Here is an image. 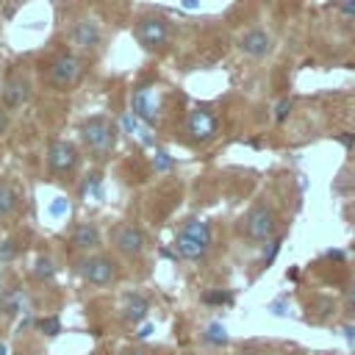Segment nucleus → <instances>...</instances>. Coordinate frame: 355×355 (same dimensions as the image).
Instances as JSON below:
<instances>
[{"label":"nucleus","instance_id":"ddd939ff","mask_svg":"<svg viewBox=\"0 0 355 355\" xmlns=\"http://www.w3.org/2000/svg\"><path fill=\"white\" fill-rule=\"evenodd\" d=\"M178 233H180V236H186V239H191V241H197V244H202V247H211V239H214L211 225H208L205 219H197V216L186 219V222L180 225V230H178Z\"/></svg>","mask_w":355,"mask_h":355},{"label":"nucleus","instance_id":"39448f33","mask_svg":"<svg viewBox=\"0 0 355 355\" xmlns=\"http://www.w3.org/2000/svg\"><path fill=\"white\" fill-rule=\"evenodd\" d=\"M78 272H80V277H83L89 286H97V288L111 286V283L116 280V275H119L116 261L108 258V255H89V258H83V261L78 263Z\"/></svg>","mask_w":355,"mask_h":355},{"label":"nucleus","instance_id":"7c9ffc66","mask_svg":"<svg viewBox=\"0 0 355 355\" xmlns=\"http://www.w3.org/2000/svg\"><path fill=\"white\" fill-rule=\"evenodd\" d=\"M338 6H341L347 14H355V0H338Z\"/></svg>","mask_w":355,"mask_h":355},{"label":"nucleus","instance_id":"72a5a7b5","mask_svg":"<svg viewBox=\"0 0 355 355\" xmlns=\"http://www.w3.org/2000/svg\"><path fill=\"white\" fill-rule=\"evenodd\" d=\"M344 333H347L349 341H355V324H344Z\"/></svg>","mask_w":355,"mask_h":355},{"label":"nucleus","instance_id":"a878e982","mask_svg":"<svg viewBox=\"0 0 355 355\" xmlns=\"http://www.w3.org/2000/svg\"><path fill=\"white\" fill-rule=\"evenodd\" d=\"M288 114H291V100H280V103H277V114H275V119L283 122Z\"/></svg>","mask_w":355,"mask_h":355},{"label":"nucleus","instance_id":"1a4fd4ad","mask_svg":"<svg viewBox=\"0 0 355 355\" xmlns=\"http://www.w3.org/2000/svg\"><path fill=\"white\" fill-rule=\"evenodd\" d=\"M80 75H83V61L78 55H72V53L58 55L55 64H53V69H50V80L58 89H69Z\"/></svg>","mask_w":355,"mask_h":355},{"label":"nucleus","instance_id":"2eb2a0df","mask_svg":"<svg viewBox=\"0 0 355 355\" xmlns=\"http://www.w3.org/2000/svg\"><path fill=\"white\" fill-rule=\"evenodd\" d=\"M72 244L78 250H94V247H100V230H97V225L94 222H80L75 227V233H72Z\"/></svg>","mask_w":355,"mask_h":355},{"label":"nucleus","instance_id":"9b49d317","mask_svg":"<svg viewBox=\"0 0 355 355\" xmlns=\"http://www.w3.org/2000/svg\"><path fill=\"white\" fill-rule=\"evenodd\" d=\"M78 164V150L69 141H53L47 150V166L53 172H69Z\"/></svg>","mask_w":355,"mask_h":355},{"label":"nucleus","instance_id":"bb28decb","mask_svg":"<svg viewBox=\"0 0 355 355\" xmlns=\"http://www.w3.org/2000/svg\"><path fill=\"white\" fill-rule=\"evenodd\" d=\"M67 208H69V205H67V200H64V197H55V202L50 205V214H53V216H64V214H67Z\"/></svg>","mask_w":355,"mask_h":355},{"label":"nucleus","instance_id":"f8f14e48","mask_svg":"<svg viewBox=\"0 0 355 355\" xmlns=\"http://www.w3.org/2000/svg\"><path fill=\"white\" fill-rule=\"evenodd\" d=\"M147 311H150V302L144 294L133 291V294H125V302H122V319L130 322V324H139L147 319Z\"/></svg>","mask_w":355,"mask_h":355},{"label":"nucleus","instance_id":"f3484780","mask_svg":"<svg viewBox=\"0 0 355 355\" xmlns=\"http://www.w3.org/2000/svg\"><path fill=\"white\" fill-rule=\"evenodd\" d=\"M202 341L211 344V347H225L227 344V327L222 322H211L202 333Z\"/></svg>","mask_w":355,"mask_h":355},{"label":"nucleus","instance_id":"9d476101","mask_svg":"<svg viewBox=\"0 0 355 355\" xmlns=\"http://www.w3.org/2000/svg\"><path fill=\"white\" fill-rule=\"evenodd\" d=\"M100 39H103V28H100L97 19H89V17H86V19H78V22L69 28V42H72L75 47H80V50L97 47Z\"/></svg>","mask_w":355,"mask_h":355},{"label":"nucleus","instance_id":"cd10ccee","mask_svg":"<svg viewBox=\"0 0 355 355\" xmlns=\"http://www.w3.org/2000/svg\"><path fill=\"white\" fill-rule=\"evenodd\" d=\"M14 255H17L14 241H3V244H0V258H3V261H8V258H14Z\"/></svg>","mask_w":355,"mask_h":355},{"label":"nucleus","instance_id":"6e6552de","mask_svg":"<svg viewBox=\"0 0 355 355\" xmlns=\"http://www.w3.org/2000/svg\"><path fill=\"white\" fill-rule=\"evenodd\" d=\"M111 241H114V247H116L122 255H128V258H139V255L144 252V247H147V239H144L141 227H136V225H130V222L116 225L114 233H111Z\"/></svg>","mask_w":355,"mask_h":355},{"label":"nucleus","instance_id":"c756f323","mask_svg":"<svg viewBox=\"0 0 355 355\" xmlns=\"http://www.w3.org/2000/svg\"><path fill=\"white\" fill-rule=\"evenodd\" d=\"M122 355H155L153 349H144V347H133V349H125Z\"/></svg>","mask_w":355,"mask_h":355},{"label":"nucleus","instance_id":"f704fd0d","mask_svg":"<svg viewBox=\"0 0 355 355\" xmlns=\"http://www.w3.org/2000/svg\"><path fill=\"white\" fill-rule=\"evenodd\" d=\"M347 305H349V311H355V283H352V288H349V300H347Z\"/></svg>","mask_w":355,"mask_h":355},{"label":"nucleus","instance_id":"0eeeda50","mask_svg":"<svg viewBox=\"0 0 355 355\" xmlns=\"http://www.w3.org/2000/svg\"><path fill=\"white\" fill-rule=\"evenodd\" d=\"M186 130L200 144L211 141L219 133V116H216V111L211 105H194L189 111V116H186Z\"/></svg>","mask_w":355,"mask_h":355},{"label":"nucleus","instance_id":"b1692460","mask_svg":"<svg viewBox=\"0 0 355 355\" xmlns=\"http://www.w3.org/2000/svg\"><path fill=\"white\" fill-rule=\"evenodd\" d=\"M280 244H283V239H280V236H275V239L269 241V250L263 252V258H261V266H269V263L275 261V255L280 252Z\"/></svg>","mask_w":355,"mask_h":355},{"label":"nucleus","instance_id":"2f4dec72","mask_svg":"<svg viewBox=\"0 0 355 355\" xmlns=\"http://www.w3.org/2000/svg\"><path fill=\"white\" fill-rule=\"evenodd\" d=\"M327 258L330 261H344V252L341 250H327Z\"/></svg>","mask_w":355,"mask_h":355},{"label":"nucleus","instance_id":"e433bc0d","mask_svg":"<svg viewBox=\"0 0 355 355\" xmlns=\"http://www.w3.org/2000/svg\"><path fill=\"white\" fill-rule=\"evenodd\" d=\"M0 355H6V344H0Z\"/></svg>","mask_w":355,"mask_h":355},{"label":"nucleus","instance_id":"aec40b11","mask_svg":"<svg viewBox=\"0 0 355 355\" xmlns=\"http://www.w3.org/2000/svg\"><path fill=\"white\" fill-rule=\"evenodd\" d=\"M33 277H39V280H53V277H55V263H53L47 255H39V258L33 261Z\"/></svg>","mask_w":355,"mask_h":355},{"label":"nucleus","instance_id":"4c0bfd02","mask_svg":"<svg viewBox=\"0 0 355 355\" xmlns=\"http://www.w3.org/2000/svg\"><path fill=\"white\" fill-rule=\"evenodd\" d=\"M352 225H355V214H352Z\"/></svg>","mask_w":355,"mask_h":355},{"label":"nucleus","instance_id":"f257e3e1","mask_svg":"<svg viewBox=\"0 0 355 355\" xmlns=\"http://www.w3.org/2000/svg\"><path fill=\"white\" fill-rule=\"evenodd\" d=\"M277 211L269 202H255L244 216H241V233L250 241H272L277 233Z\"/></svg>","mask_w":355,"mask_h":355},{"label":"nucleus","instance_id":"a211bd4d","mask_svg":"<svg viewBox=\"0 0 355 355\" xmlns=\"http://www.w3.org/2000/svg\"><path fill=\"white\" fill-rule=\"evenodd\" d=\"M122 125H125V128H128V130H130V133H133V136H136V139H139L141 144H153V136H150V128H147L144 122H139V119H136L133 114H128V116L122 119Z\"/></svg>","mask_w":355,"mask_h":355},{"label":"nucleus","instance_id":"c9c22d12","mask_svg":"<svg viewBox=\"0 0 355 355\" xmlns=\"http://www.w3.org/2000/svg\"><path fill=\"white\" fill-rule=\"evenodd\" d=\"M6 130V116H3V111H0V133Z\"/></svg>","mask_w":355,"mask_h":355},{"label":"nucleus","instance_id":"412c9836","mask_svg":"<svg viewBox=\"0 0 355 355\" xmlns=\"http://www.w3.org/2000/svg\"><path fill=\"white\" fill-rule=\"evenodd\" d=\"M17 211V191L11 186H0V216H8Z\"/></svg>","mask_w":355,"mask_h":355},{"label":"nucleus","instance_id":"dca6fc26","mask_svg":"<svg viewBox=\"0 0 355 355\" xmlns=\"http://www.w3.org/2000/svg\"><path fill=\"white\" fill-rule=\"evenodd\" d=\"M175 252H178L180 258H186V261H200V258H205L208 247H202V244H197V241H191V239H186V236L178 233V239H175Z\"/></svg>","mask_w":355,"mask_h":355},{"label":"nucleus","instance_id":"4468645a","mask_svg":"<svg viewBox=\"0 0 355 355\" xmlns=\"http://www.w3.org/2000/svg\"><path fill=\"white\" fill-rule=\"evenodd\" d=\"M28 94H31V89H28L25 78H8L6 89H3V105L6 108H19L28 100Z\"/></svg>","mask_w":355,"mask_h":355},{"label":"nucleus","instance_id":"c85d7f7f","mask_svg":"<svg viewBox=\"0 0 355 355\" xmlns=\"http://www.w3.org/2000/svg\"><path fill=\"white\" fill-rule=\"evenodd\" d=\"M269 311H272L275 316H286V302H283V300H277V302H272V305H269Z\"/></svg>","mask_w":355,"mask_h":355},{"label":"nucleus","instance_id":"5701e85b","mask_svg":"<svg viewBox=\"0 0 355 355\" xmlns=\"http://www.w3.org/2000/svg\"><path fill=\"white\" fill-rule=\"evenodd\" d=\"M202 302H208V305H227V302H233V294L230 291H205Z\"/></svg>","mask_w":355,"mask_h":355},{"label":"nucleus","instance_id":"f03ea898","mask_svg":"<svg viewBox=\"0 0 355 355\" xmlns=\"http://www.w3.org/2000/svg\"><path fill=\"white\" fill-rule=\"evenodd\" d=\"M133 33H136V42L144 50H164L172 39L169 19L161 17V14H141L133 25Z\"/></svg>","mask_w":355,"mask_h":355},{"label":"nucleus","instance_id":"7ed1b4c3","mask_svg":"<svg viewBox=\"0 0 355 355\" xmlns=\"http://www.w3.org/2000/svg\"><path fill=\"white\" fill-rule=\"evenodd\" d=\"M80 139L94 155H105L116 144V125L105 116H89L80 122Z\"/></svg>","mask_w":355,"mask_h":355},{"label":"nucleus","instance_id":"423d86ee","mask_svg":"<svg viewBox=\"0 0 355 355\" xmlns=\"http://www.w3.org/2000/svg\"><path fill=\"white\" fill-rule=\"evenodd\" d=\"M130 114L144 122L147 128L158 125L161 116V100H158V89L155 86H136L130 94Z\"/></svg>","mask_w":355,"mask_h":355},{"label":"nucleus","instance_id":"20e7f679","mask_svg":"<svg viewBox=\"0 0 355 355\" xmlns=\"http://www.w3.org/2000/svg\"><path fill=\"white\" fill-rule=\"evenodd\" d=\"M236 47L247 58H266L275 53V36L263 25H250L236 36Z\"/></svg>","mask_w":355,"mask_h":355},{"label":"nucleus","instance_id":"6ab92c4d","mask_svg":"<svg viewBox=\"0 0 355 355\" xmlns=\"http://www.w3.org/2000/svg\"><path fill=\"white\" fill-rule=\"evenodd\" d=\"M22 302H25L22 291L3 294V297H0V311H3V313H8V316H14V313H19V311H22Z\"/></svg>","mask_w":355,"mask_h":355},{"label":"nucleus","instance_id":"4be33fe9","mask_svg":"<svg viewBox=\"0 0 355 355\" xmlns=\"http://www.w3.org/2000/svg\"><path fill=\"white\" fill-rule=\"evenodd\" d=\"M36 327H39L44 336H58V333H61V322H58V316H44V319L36 322Z\"/></svg>","mask_w":355,"mask_h":355},{"label":"nucleus","instance_id":"473e14b6","mask_svg":"<svg viewBox=\"0 0 355 355\" xmlns=\"http://www.w3.org/2000/svg\"><path fill=\"white\" fill-rule=\"evenodd\" d=\"M150 333H153V324H141V327H139V333H136V336H139V338H147V336H150Z\"/></svg>","mask_w":355,"mask_h":355},{"label":"nucleus","instance_id":"393cba45","mask_svg":"<svg viewBox=\"0 0 355 355\" xmlns=\"http://www.w3.org/2000/svg\"><path fill=\"white\" fill-rule=\"evenodd\" d=\"M153 164H155V169H158V172H166V169L172 166V158H169V155H166L164 150H158V153H155V161H153Z\"/></svg>","mask_w":355,"mask_h":355}]
</instances>
